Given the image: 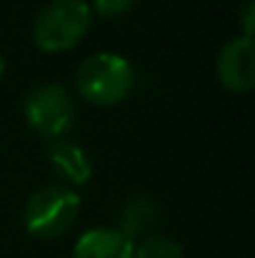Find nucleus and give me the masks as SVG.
Listing matches in <instances>:
<instances>
[{"label":"nucleus","mask_w":255,"mask_h":258,"mask_svg":"<svg viewBox=\"0 0 255 258\" xmlns=\"http://www.w3.org/2000/svg\"><path fill=\"white\" fill-rule=\"evenodd\" d=\"M75 86L85 100L95 105H115L130 95L135 86V71L125 55L100 50L78 66Z\"/></svg>","instance_id":"1"},{"label":"nucleus","mask_w":255,"mask_h":258,"mask_svg":"<svg viewBox=\"0 0 255 258\" xmlns=\"http://www.w3.org/2000/svg\"><path fill=\"white\" fill-rule=\"evenodd\" d=\"M93 10L85 0H50L33 20V43L45 53H63L78 45L90 30Z\"/></svg>","instance_id":"2"},{"label":"nucleus","mask_w":255,"mask_h":258,"mask_svg":"<svg viewBox=\"0 0 255 258\" xmlns=\"http://www.w3.org/2000/svg\"><path fill=\"white\" fill-rule=\"evenodd\" d=\"M80 213V196L68 185H43L25 201L23 223L33 238H58L73 228Z\"/></svg>","instance_id":"3"},{"label":"nucleus","mask_w":255,"mask_h":258,"mask_svg":"<svg viewBox=\"0 0 255 258\" xmlns=\"http://www.w3.org/2000/svg\"><path fill=\"white\" fill-rule=\"evenodd\" d=\"M23 110L28 125L48 141L65 138L75 125V115H78L73 95L58 83L35 86L25 95Z\"/></svg>","instance_id":"4"},{"label":"nucleus","mask_w":255,"mask_h":258,"mask_svg":"<svg viewBox=\"0 0 255 258\" xmlns=\"http://www.w3.org/2000/svg\"><path fill=\"white\" fill-rule=\"evenodd\" d=\"M220 83L233 93H248L255 83V45L253 38L240 35L228 40L215 63Z\"/></svg>","instance_id":"5"},{"label":"nucleus","mask_w":255,"mask_h":258,"mask_svg":"<svg viewBox=\"0 0 255 258\" xmlns=\"http://www.w3.org/2000/svg\"><path fill=\"white\" fill-rule=\"evenodd\" d=\"M45 153H48L53 171L65 183L83 185L93 178V161L78 143H73L68 138H55V141H48Z\"/></svg>","instance_id":"6"},{"label":"nucleus","mask_w":255,"mask_h":258,"mask_svg":"<svg viewBox=\"0 0 255 258\" xmlns=\"http://www.w3.org/2000/svg\"><path fill=\"white\" fill-rule=\"evenodd\" d=\"M73 258H135V246L118 228L98 226L78 238Z\"/></svg>","instance_id":"7"},{"label":"nucleus","mask_w":255,"mask_h":258,"mask_svg":"<svg viewBox=\"0 0 255 258\" xmlns=\"http://www.w3.org/2000/svg\"><path fill=\"white\" fill-rule=\"evenodd\" d=\"M155 218H158V206H155V201L148 198V196H133V198L125 203L123 213H120V228H118V231L133 241V238L143 236V233L155 223Z\"/></svg>","instance_id":"8"},{"label":"nucleus","mask_w":255,"mask_h":258,"mask_svg":"<svg viewBox=\"0 0 255 258\" xmlns=\"http://www.w3.org/2000/svg\"><path fill=\"white\" fill-rule=\"evenodd\" d=\"M135 258H185L183 246L170 236H148L135 248Z\"/></svg>","instance_id":"9"},{"label":"nucleus","mask_w":255,"mask_h":258,"mask_svg":"<svg viewBox=\"0 0 255 258\" xmlns=\"http://www.w3.org/2000/svg\"><path fill=\"white\" fill-rule=\"evenodd\" d=\"M135 3H138V0H93L90 10H95V13L103 15V18H115V15L128 13Z\"/></svg>","instance_id":"10"},{"label":"nucleus","mask_w":255,"mask_h":258,"mask_svg":"<svg viewBox=\"0 0 255 258\" xmlns=\"http://www.w3.org/2000/svg\"><path fill=\"white\" fill-rule=\"evenodd\" d=\"M243 35H248V38H253V0H248L245 3V13H243Z\"/></svg>","instance_id":"11"},{"label":"nucleus","mask_w":255,"mask_h":258,"mask_svg":"<svg viewBox=\"0 0 255 258\" xmlns=\"http://www.w3.org/2000/svg\"><path fill=\"white\" fill-rule=\"evenodd\" d=\"M3 73H5V60H3V55H0V78H3Z\"/></svg>","instance_id":"12"}]
</instances>
